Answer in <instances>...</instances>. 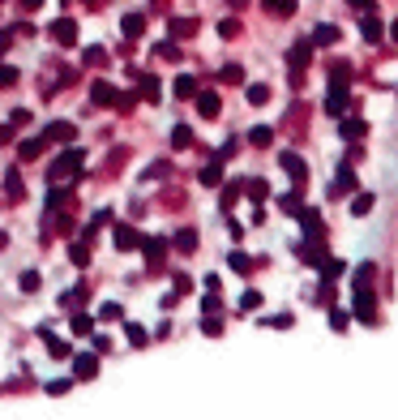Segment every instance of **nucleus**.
Returning a JSON list of instances; mask_svg holds the SVG:
<instances>
[{"instance_id":"9b49d317","label":"nucleus","mask_w":398,"mask_h":420,"mask_svg":"<svg viewBox=\"0 0 398 420\" xmlns=\"http://www.w3.org/2000/svg\"><path fill=\"white\" fill-rule=\"evenodd\" d=\"M193 103H197V116H201V121H214V116L223 112L218 90H201V94H193Z\"/></svg>"},{"instance_id":"37998d69","label":"nucleus","mask_w":398,"mask_h":420,"mask_svg":"<svg viewBox=\"0 0 398 420\" xmlns=\"http://www.w3.org/2000/svg\"><path fill=\"white\" fill-rule=\"evenodd\" d=\"M253 309H261V292H257V288H244V296H240V313H253Z\"/></svg>"},{"instance_id":"c756f323","label":"nucleus","mask_w":398,"mask_h":420,"mask_svg":"<svg viewBox=\"0 0 398 420\" xmlns=\"http://www.w3.org/2000/svg\"><path fill=\"white\" fill-rule=\"evenodd\" d=\"M69 261H73L77 271L90 266V249H86V240H69Z\"/></svg>"},{"instance_id":"5701e85b","label":"nucleus","mask_w":398,"mask_h":420,"mask_svg":"<svg viewBox=\"0 0 398 420\" xmlns=\"http://www.w3.org/2000/svg\"><path fill=\"white\" fill-rule=\"evenodd\" d=\"M120 35L125 39H142L146 35V13H125L120 18Z\"/></svg>"},{"instance_id":"393cba45","label":"nucleus","mask_w":398,"mask_h":420,"mask_svg":"<svg viewBox=\"0 0 398 420\" xmlns=\"http://www.w3.org/2000/svg\"><path fill=\"white\" fill-rule=\"evenodd\" d=\"M167 35H172V39H193L197 35V22L193 18H172V22H167Z\"/></svg>"},{"instance_id":"8fccbe9b","label":"nucleus","mask_w":398,"mask_h":420,"mask_svg":"<svg viewBox=\"0 0 398 420\" xmlns=\"http://www.w3.org/2000/svg\"><path fill=\"white\" fill-rule=\"evenodd\" d=\"M43 390H47V395H69V390H73V378H56V382H47Z\"/></svg>"},{"instance_id":"e2e57ef3","label":"nucleus","mask_w":398,"mask_h":420,"mask_svg":"<svg viewBox=\"0 0 398 420\" xmlns=\"http://www.w3.org/2000/svg\"><path fill=\"white\" fill-rule=\"evenodd\" d=\"M227 5H232V9H244V5H249V0H227Z\"/></svg>"},{"instance_id":"4d7b16f0","label":"nucleus","mask_w":398,"mask_h":420,"mask_svg":"<svg viewBox=\"0 0 398 420\" xmlns=\"http://www.w3.org/2000/svg\"><path fill=\"white\" fill-rule=\"evenodd\" d=\"M218 309H223V304H218V296H214V292H210V296H201V313H218Z\"/></svg>"},{"instance_id":"a878e982","label":"nucleus","mask_w":398,"mask_h":420,"mask_svg":"<svg viewBox=\"0 0 398 420\" xmlns=\"http://www.w3.org/2000/svg\"><path fill=\"white\" fill-rule=\"evenodd\" d=\"M197 180L206 185V189H214V185H223V159H210L201 172H197Z\"/></svg>"},{"instance_id":"f03ea898","label":"nucleus","mask_w":398,"mask_h":420,"mask_svg":"<svg viewBox=\"0 0 398 420\" xmlns=\"http://www.w3.org/2000/svg\"><path fill=\"white\" fill-rule=\"evenodd\" d=\"M356 318L364 322V326H377V296H373V288H356Z\"/></svg>"},{"instance_id":"20e7f679","label":"nucleus","mask_w":398,"mask_h":420,"mask_svg":"<svg viewBox=\"0 0 398 420\" xmlns=\"http://www.w3.org/2000/svg\"><path fill=\"white\" fill-rule=\"evenodd\" d=\"M313 61V39H296L287 51V65H292V82H300V69Z\"/></svg>"},{"instance_id":"0e129e2a","label":"nucleus","mask_w":398,"mask_h":420,"mask_svg":"<svg viewBox=\"0 0 398 420\" xmlns=\"http://www.w3.org/2000/svg\"><path fill=\"white\" fill-rule=\"evenodd\" d=\"M390 39H394V43H398V18H394V26H390Z\"/></svg>"},{"instance_id":"4468645a","label":"nucleus","mask_w":398,"mask_h":420,"mask_svg":"<svg viewBox=\"0 0 398 420\" xmlns=\"http://www.w3.org/2000/svg\"><path fill=\"white\" fill-rule=\"evenodd\" d=\"M364 133H368V125L360 116H338V137H343V142H360Z\"/></svg>"},{"instance_id":"c85d7f7f","label":"nucleus","mask_w":398,"mask_h":420,"mask_svg":"<svg viewBox=\"0 0 398 420\" xmlns=\"http://www.w3.org/2000/svg\"><path fill=\"white\" fill-rule=\"evenodd\" d=\"M347 275V261H338V257H325L321 261V279H330V283H338V279H343Z\"/></svg>"},{"instance_id":"ea45409f","label":"nucleus","mask_w":398,"mask_h":420,"mask_svg":"<svg viewBox=\"0 0 398 420\" xmlns=\"http://www.w3.org/2000/svg\"><path fill=\"white\" fill-rule=\"evenodd\" d=\"M218 78H223L227 86H240V82H244V65H223Z\"/></svg>"},{"instance_id":"680f3d73","label":"nucleus","mask_w":398,"mask_h":420,"mask_svg":"<svg viewBox=\"0 0 398 420\" xmlns=\"http://www.w3.org/2000/svg\"><path fill=\"white\" fill-rule=\"evenodd\" d=\"M227 232H232V240H244V228H240V219H232V223H227Z\"/></svg>"},{"instance_id":"cd10ccee","label":"nucleus","mask_w":398,"mask_h":420,"mask_svg":"<svg viewBox=\"0 0 398 420\" xmlns=\"http://www.w3.org/2000/svg\"><path fill=\"white\" fill-rule=\"evenodd\" d=\"M373 206H377V193H364V189H356V197H352V215H356V219H364Z\"/></svg>"},{"instance_id":"a18cd8bd","label":"nucleus","mask_w":398,"mask_h":420,"mask_svg":"<svg viewBox=\"0 0 398 420\" xmlns=\"http://www.w3.org/2000/svg\"><path fill=\"white\" fill-rule=\"evenodd\" d=\"M18 288H22V292H39V288H43V279H39V271H22V279H18Z\"/></svg>"},{"instance_id":"052dcab7","label":"nucleus","mask_w":398,"mask_h":420,"mask_svg":"<svg viewBox=\"0 0 398 420\" xmlns=\"http://www.w3.org/2000/svg\"><path fill=\"white\" fill-rule=\"evenodd\" d=\"M352 9H360V13H368V9H377V0H347Z\"/></svg>"},{"instance_id":"6e6552de","label":"nucleus","mask_w":398,"mask_h":420,"mask_svg":"<svg viewBox=\"0 0 398 420\" xmlns=\"http://www.w3.org/2000/svg\"><path fill=\"white\" fill-rule=\"evenodd\" d=\"M296 219H300V232L304 236H325V223H321V210L317 206H300Z\"/></svg>"},{"instance_id":"aec40b11","label":"nucleus","mask_w":398,"mask_h":420,"mask_svg":"<svg viewBox=\"0 0 398 420\" xmlns=\"http://www.w3.org/2000/svg\"><path fill=\"white\" fill-rule=\"evenodd\" d=\"M43 146H47V137H22L18 142V159L22 163H35L39 154H43Z\"/></svg>"},{"instance_id":"4be33fe9","label":"nucleus","mask_w":398,"mask_h":420,"mask_svg":"<svg viewBox=\"0 0 398 420\" xmlns=\"http://www.w3.org/2000/svg\"><path fill=\"white\" fill-rule=\"evenodd\" d=\"M0 180H5V197H9V202H22V197H26V185H22V176H18V168H5V176H0Z\"/></svg>"},{"instance_id":"ddd939ff","label":"nucleus","mask_w":398,"mask_h":420,"mask_svg":"<svg viewBox=\"0 0 398 420\" xmlns=\"http://www.w3.org/2000/svg\"><path fill=\"white\" fill-rule=\"evenodd\" d=\"M356 108V99L347 94V90H338V86H330V99H325V112L330 116H343V112H352Z\"/></svg>"},{"instance_id":"4c0bfd02","label":"nucleus","mask_w":398,"mask_h":420,"mask_svg":"<svg viewBox=\"0 0 398 420\" xmlns=\"http://www.w3.org/2000/svg\"><path fill=\"white\" fill-rule=\"evenodd\" d=\"M261 5H266L270 13H278V18H292V13H296V0H261Z\"/></svg>"},{"instance_id":"2f4dec72","label":"nucleus","mask_w":398,"mask_h":420,"mask_svg":"<svg viewBox=\"0 0 398 420\" xmlns=\"http://www.w3.org/2000/svg\"><path fill=\"white\" fill-rule=\"evenodd\" d=\"M352 326V309H338V304H330V331H338L343 335Z\"/></svg>"},{"instance_id":"bb28decb","label":"nucleus","mask_w":398,"mask_h":420,"mask_svg":"<svg viewBox=\"0 0 398 420\" xmlns=\"http://www.w3.org/2000/svg\"><path fill=\"white\" fill-rule=\"evenodd\" d=\"M86 296H90V292H86L82 283H77V288H65V292H61V309H65V313H69V309H82Z\"/></svg>"},{"instance_id":"13d9d810","label":"nucleus","mask_w":398,"mask_h":420,"mask_svg":"<svg viewBox=\"0 0 398 420\" xmlns=\"http://www.w3.org/2000/svg\"><path fill=\"white\" fill-rule=\"evenodd\" d=\"M13 133H18V125L9 121V125H0V146H9L13 142Z\"/></svg>"},{"instance_id":"69168bd1","label":"nucleus","mask_w":398,"mask_h":420,"mask_svg":"<svg viewBox=\"0 0 398 420\" xmlns=\"http://www.w3.org/2000/svg\"><path fill=\"white\" fill-rule=\"evenodd\" d=\"M22 5H26V9H39V5H43V0H22Z\"/></svg>"},{"instance_id":"e433bc0d","label":"nucleus","mask_w":398,"mask_h":420,"mask_svg":"<svg viewBox=\"0 0 398 420\" xmlns=\"http://www.w3.org/2000/svg\"><path fill=\"white\" fill-rule=\"evenodd\" d=\"M249 142H253V146H261V150H266V146H270V142H274V125H257V129H249Z\"/></svg>"},{"instance_id":"c9c22d12","label":"nucleus","mask_w":398,"mask_h":420,"mask_svg":"<svg viewBox=\"0 0 398 420\" xmlns=\"http://www.w3.org/2000/svg\"><path fill=\"white\" fill-rule=\"evenodd\" d=\"M240 193H244V180H227V185H223V210H232Z\"/></svg>"},{"instance_id":"c03bdc74","label":"nucleus","mask_w":398,"mask_h":420,"mask_svg":"<svg viewBox=\"0 0 398 420\" xmlns=\"http://www.w3.org/2000/svg\"><path fill=\"white\" fill-rule=\"evenodd\" d=\"M244 189H249L253 202H266V197H270V185H266V180H244Z\"/></svg>"},{"instance_id":"39448f33","label":"nucleus","mask_w":398,"mask_h":420,"mask_svg":"<svg viewBox=\"0 0 398 420\" xmlns=\"http://www.w3.org/2000/svg\"><path fill=\"white\" fill-rule=\"evenodd\" d=\"M116 99H120V90L111 86L107 78H94L90 82V103H94V108H116Z\"/></svg>"},{"instance_id":"864d4df0","label":"nucleus","mask_w":398,"mask_h":420,"mask_svg":"<svg viewBox=\"0 0 398 420\" xmlns=\"http://www.w3.org/2000/svg\"><path fill=\"white\" fill-rule=\"evenodd\" d=\"M296 318H292V313H274V318H266V326H274V331H287Z\"/></svg>"},{"instance_id":"09e8293b","label":"nucleus","mask_w":398,"mask_h":420,"mask_svg":"<svg viewBox=\"0 0 398 420\" xmlns=\"http://www.w3.org/2000/svg\"><path fill=\"white\" fill-rule=\"evenodd\" d=\"M86 65H107V47L103 43H94V47H86V56H82Z\"/></svg>"},{"instance_id":"5fc2aeb1","label":"nucleus","mask_w":398,"mask_h":420,"mask_svg":"<svg viewBox=\"0 0 398 420\" xmlns=\"http://www.w3.org/2000/svg\"><path fill=\"white\" fill-rule=\"evenodd\" d=\"M9 121L22 129V125H30V121H35V112H30V108H13V112H9Z\"/></svg>"},{"instance_id":"412c9836","label":"nucleus","mask_w":398,"mask_h":420,"mask_svg":"<svg viewBox=\"0 0 398 420\" xmlns=\"http://www.w3.org/2000/svg\"><path fill=\"white\" fill-rule=\"evenodd\" d=\"M154 56H158V61H167V65L185 61V51H180V39H163V43H154Z\"/></svg>"},{"instance_id":"58836bf2","label":"nucleus","mask_w":398,"mask_h":420,"mask_svg":"<svg viewBox=\"0 0 398 420\" xmlns=\"http://www.w3.org/2000/svg\"><path fill=\"white\" fill-rule=\"evenodd\" d=\"M278 206H282V210H287V215H296V210L304 206V197H300V185H296L292 193H282V197H278Z\"/></svg>"},{"instance_id":"2eb2a0df","label":"nucleus","mask_w":398,"mask_h":420,"mask_svg":"<svg viewBox=\"0 0 398 420\" xmlns=\"http://www.w3.org/2000/svg\"><path fill=\"white\" fill-rule=\"evenodd\" d=\"M360 35H364L368 43H377V39L385 35V22H381V13H377V9H368V13L360 18Z\"/></svg>"},{"instance_id":"79ce46f5","label":"nucleus","mask_w":398,"mask_h":420,"mask_svg":"<svg viewBox=\"0 0 398 420\" xmlns=\"http://www.w3.org/2000/svg\"><path fill=\"white\" fill-rule=\"evenodd\" d=\"M172 146H176V150L193 146V129H189V125H176V129H172Z\"/></svg>"},{"instance_id":"9d476101","label":"nucleus","mask_w":398,"mask_h":420,"mask_svg":"<svg viewBox=\"0 0 398 420\" xmlns=\"http://www.w3.org/2000/svg\"><path fill=\"white\" fill-rule=\"evenodd\" d=\"M111 245H116L120 253H133V249L142 245V232H137L133 223H116V232H111Z\"/></svg>"},{"instance_id":"a19ab883","label":"nucleus","mask_w":398,"mask_h":420,"mask_svg":"<svg viewBox=\"0 0 398 420\" xmlns=\"http://www.w3.org/2000/svg\"><path fill=\"white\" fill-rule=\"evenodd\" d=\"M373 279H377V261H364L356 271V288H373Z\"/></svg>"},{"instance_id":"b1692460","label":"nucleus","mask_w":398,"mask_h":420,"mask_svg":"<svg viewBox=\"0 0 398 420\" xmlns=\"http://www.w3.org/2000/svg\"><path fill=\"white\" fill-rule=\"evenodd\" d=\"M133 82L142 86V99H146V103H158V99H163V86H158V78H154V73H137Z\"/></svg>"},{"instance_id":"a211bd4d","label":"nucleus","mask_w":398,"mask_h":420,"mask_svg":"<svg viewBox=\"0 0 398 420\" xmlns=\"http://www.w3.org/2000/svg\"><path fill=\"white\" fill-rule=\"evenodd\" d=\"M197 245H201L197 228H176V232H172V249H180V253H193Z\"/></svg>"},{"instance_id":"f8f14e48","label":"nucleus","mask_w":398,"mask_h":420,"mask_svg":"<svg viewBox=\"0 0 398 420\" xmlns=\"http://www.w3.org/2000/svg\"><path fill=\"white\" fill-rule=\"evenodd\" d=\"M51 39L61 43V47H73V43H77V22H73V18H56V22H51Z\"/></svg>"},{"instance_id":"6e6d98bb","label":"nucleus","mask_w":398,"mask_h":420,"mask_svg":"<svg viewBox=\"0 0 398 420\" xmlns=\"http://www.w3.org/2000/svg\"><path fill=\"white\" fill-rule=\"evenodd\" d=\"M0 86H18V69L13 65H0Z\"/></svg>"},{"instance_id":"1a4fd4ad","label":"nucleus","mask_w":398,"mask_h":420,"mask_svg":"<svg viewBox=\"0 0 398 420\" xmlns=\"http://www.w3.org/2000/svg\"><path fill=\"white\" fill-rule=\"evenodd\" d=\"M90 378H99V352L73 356V382H90Z\"/></svg>"},{"instance_id":"f3484780","label":"nucleus","mask_w":398,"mask_h":420,"mask_svg":"<svg viewBox=\"0 0 398 420\" xmlns=\"http://www.w3.org/2000/svg\"><path fill=\"white\" fill-rule=\"evenodd\" d=\"M313 47H334L338 39H343V30H338V26H330V22H321V26H313Z\"/></svg>"},{"instance_id":"603ef678","label":"nucleus","mask_w":398,"mask_h":420,"mask_svg":"<svg viewBox=\"0 0 398 420\" xmlns=\"http://www.w3.org/2000/svg\"><path fill=\"white\" fill-rule=\"evenodd\" d=\"M69 202V189L65 185H51V193H47V206H65Z\"/></svg>"},{"instance_id":"72a5a7b5","label":"nucleus","mask_w":398,"mask_h":420,"mask_svg":"<svg viewBox=\"0 0 398 420\" xmlns=\"http://www.w3.org/2000/svg\"><path fill=\"white\" fill-rule=\"evenodd\" d=\"M201 335H206V339H223V322H218V313H201Z\"/></svg>"},{"instance_id":"6ab92c4d","label":"nucleus","mask_w":398,"mask_h":420,"mask_svg":"<svg viewBox=\"0 0 398 420\" xmlns=\"http://www.w3.org/2000/svg\"><path fill=\"white\" fill-rule=\"evenodd\" d=\"M257 266V257H249L244 249H232V253H227V271H232V275H249Z\"/></svg>"},{"instance_id":"f704fd0d","label":"nucleus","mask_w":398,"mask_h":420,"mask_svg":"<svg viewBox=\"0 0 398 420\" xmlns=\"http://www.w3.org/2000/svg\"><path fill=\"white\" fill-rule=\"evenodd\" d=\"M244 99H249V103H253V108H266V103H270V86H266V82H253V86H249V94H244Z\"/></svg>"},{"instance_id":"dca6fc26","label":"nucleus","mask_w":398,"mask_h":420,"mask_svg":"<svg viewBox=\"0 0 398 420\" xmlns=\"http://www.w3.org/2000/svg\"><path fill=\"white\" fill-rule=\"evenodd\" d=\"M43 137H47V142H61V146H69V142L77 137V129H73L69 121H51V125L43 129Z\"/></svg>"},{"instance_id":"de8ad7c7","label":"nucleus","mask_w":398,"mask_h":420,"mask_svg":"<svg viewBox=\"0 0 398 420\" xmlns=\"http://www.w3.org/2000/svg\"><path fill=\"white\" fill-rule=\"evenodd\" d=\"M240 35V18H223L218 22V39H236Z\"/></svg>"},{"instance_id":"423d86ee","label":"nucleus","mask_w":398,"mask_h":420,"mask_svg":"<svg viewBox=\"0 0 398 420\" xmlns=\"http://www.w3.org/2000/svg\"><path fill=\"white\" fill-rule=\"evenodd\" d=\"M343 189L347 193H356L360 189V180H356V163H338V172H334V189H330V197H343Z\"/></svg>"},{"instance_id":"3c124183","label":"nucleus","mask_w":398,"mask_h":420,"mask_svg":"<svg viewBox=\"0 0 398 420\" xmlns=\"http://www.w3.org/2000/svg\"><path fill=\"white\" fill-rule=\"evenodd\" d=\"M69 331H73V335H90V318H86V313H73V318H69Z\"/></svg>"},{"instance_id":"7ed1b4c3","label":"nucleus","mask_w":398,"mask_h":420,"mask_svg":"<svg viewBox=\"0 0 398 420\" xmlns=\"http://www.w3.org/2000/svg\"><path fill=\"white\" fill-rule=\"evenodd\" d=\"M278 168H282V172H287V176H292V180L300 185V189L309 185V163L300 159V154H296V150H282V154H278Z\"/></svg>"},{"instance_id":"7c9ffc66","label":"nucleus","mask_w":398,"mask_h":420,"mask_svg":"<svg viewBox=\"0 0 398 420\" xmlns=\"http://www.w3.org/2000/svg\"><path fill=\"white\" fill-rule=\"evenodd\" d=\"M172 94H176V99H193V94H197V78H189V73H180V78L172 82Z\"/></svg>"},{"instance_id":"f257e3e1","label":"nucleus","mask_w":398,"mask_h":420,"mask_svg":"<svg viewBox=\"0 0 398 420\" xmlns=\"http://www.w3.org/2000/svg\"><path fill=\"white\" fill-rule=\"evenodd\" d=\"M82 168H86V150H82V146H65V150L47 163V180H51V185L77 180V176H82Z\"/></svg>"},{"instance_id":"bf43d9fd","label":"nucleus","mask_w":398,"mask_h":420,"mask_svg":"<svg viewBox=\"0 0 398 420\" xmlns=\"http://www.w3.org/2000/svg\"><path fill=\"white\" fill-rule=\"evenodd\" d=\"M9 47H13V30H0V56H5Z\"/></svg>"},{"instance_id":"473e14b6","label":"nucleus","mask_w":398,"mask_h":420,"mask_svg":"<svg viewBox=\"0 0 398 420\" xmlns=\"http://www.w3.org/2000/svg\"><path fill=\"white\" fill-rule=\"evenodd\" d=\"M125 339H129L133 347H146V343H150V335H146L142 322H125Z\"/></svg>"},{"instance_id":"0eeeda50","label":"nucleus","mask_w":398,"mask_h":420,"mask_svg":"<svg viewBox=\"0 0 398 420\" xmlns=\"http://www.w3.org/2000/svg\"><path fill=\"white\" fill-rule=\"evenodd\" d=\"M137 249L146 253L150 266H158V261L167 257V249H172V236H142V245H137Z\"/></svg>"},{"instance_id":"49530a36","label":"nucleus","mask_w":398,"mask_h":420,"mask_svg":"<svg viewBox=\"0 0 398 420\" xmlns=\"http://www.w3.org/2000/svg\"><path fill=\"white\" fill-rule=\"evenodd\" d=\"M99 318H103V322H120V318H125V309H120L116 300H107V304L99 309Z\"/></svg>"}]
</instances>
